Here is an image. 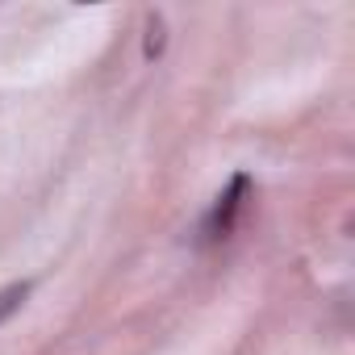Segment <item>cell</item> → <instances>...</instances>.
<instances>
[{
  "label": "cell",
  "mask_w": 355,
  "mask_h": 355,
  "mask_svg": "<svg viewBox=\"0 0 355 355\" xmlns=\"http://www.w3.org/2000/svg\"><path fill=\"white\" fill-rule=\"evenodd\" d=\"M26 297H30V284H9L5 293H0V322L13 318V313L26 305Z\"/></svg>",
  "instance_id": "obj_2"
},
{
  "label": "cell",
  "mask_w": 355,
  "mask_h": 355,
  "mask_svg": "<svg viewBox=\"0 0 355 355\" xmlns=\"http://www.w3.org/2000/svg\"><path fill=\"white\" fill-rule=\"evenodd\" d=\"M159 30H163V26H159V17H155V21H150V34H159ZM150 51H159V38L146 42V55H150Z\"/></svg>",
  "instance_id": "obj_3"
},
{
  "label": "cell",
  "mask_w": 355,
  "mask_h": 355,
  "mask_svg": "<svg viewBox=\"0 0 355 355\" xmlns=\"http://www.w3.org/2000/svg\"><path fill=\"white\" fill-rule=\"evenodd\" d=\"M243 197H247V175H234L230 189L218 197V205H214V214H209V226H205V234H209V239L230 234V226H234V214H239Z\"/></svg>",
  "instance_id": "obj_1"
}]
</instances>
